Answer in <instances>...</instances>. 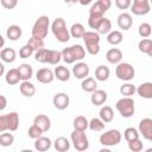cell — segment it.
Instances as JSON below:
<instances>
[{
	"label": "cell",
	"mask_w": 152,
	"mask_h": 152,
	"mask_svg": "<svg viewBox=\"0 0 152 152\" xmlns=\"http://www.w3.org/2000/svg\"><path fill=\"white\" fill-rule=\"evenodd\" d=\"M120 94L124 96H132L135 94V86L132 83H125L120 87Z\"/></svg>",
	"instance_id": "b9f144b4"
},
{
	"label": "cell",
	"mask_w": 152,
	"mask_h": 152,
	"mask_svg": "<svg viewBox=\"0 0 152 152\" xmlns=\"http://www.w3.org/2000/svg\"><path fill=\"white\" fill-rule=\"evenodd\" d=\"M78 2H80L81 5H83V6H87V5L91 4V2H93V0H78Z\"/></svg>",
	"instance_id": "f5cc1de1"
},
{
	"label": "cell",
	"mask_w": 152,
	"mask_h": 152,
	"mask_svg": "<svg viewBox=\"0 0 152 152\" xmlns=\"http://www.w3.org/2000/svg\"><path fill=\"white\" fill-rule=\"evenodd\" d=\"M124 37H122V33L120 31H110L107 36V42L112 45H119L121 42H122Z\"/></svg>",
	"instance_id": "d590c367"
},
{
	"label": "cell",
	"mask_w": 152,
	"mask_h": 152,
	"mask_svg": "<svg viewBox=\"0 0 152 152\" xmlns=\"http://www.w3.org/2000/svg\"><path fill=\"white\" fill-rule=\"evenodd\" d=\"M43 133H44V132H43L38 126H36L34 124H33L32 126H30V128H28V131H27L28 137L32 138V139H37V138H39Z\"/></svg>",
	"instance_id": "7dc6e473"
},
{
	"label": "cell",
	"mask_w": 152,
	"mask_h": 152,
	"mask_svg": "<svg viewBox=\"0 0 152 152\" xmlns=\"http://www.w3.org/2000/svg\"><path fill=\"white\" fill-rule=\"evenodd\" d=\"M106 59L110 64H118L122 59V51L118 48H112L106 53Z\"/></svg>",
	"instance_id": "ac0fdd59"
},
{
	"label": "cell",
	"mask_w": 152,
	"mask_h": 152,
	"mask_svg": "<svg viewBox=\"0 0 152 152\" xmlns=\"http://www.w3.org/2000/svg\"><path fill=\"white\" fill-rule=\"evenodd\" d=\"M5 81H6V83L10 84V86L18 84L19 81H21V80H20V75H19L18 69H10V70L6 72Z\"/></svg>",
	"instance_id": "4dcf8cb0"
},
{
	"label": "cell",
	"mask_w": 152,
	"mask_h": 152,
	"mask_svg": "<svg viewBox=\"0 0 152 152\" xmlns=\"http://www.w3.org/2000/svg\"><path fill=\"white\" fill-rule=\"evenodd\" d=\"M138 49L140 52L152 56V40L150 38H142L138 43Z\"/></svg>",
	"instance_id": "1f68e13d"
},
{
	"label": "cell",
	"mask_w": 152,
	"mask_h": 152,
	"mask_svg": "<svg viewBox=\"0 0 152 152\" xmlns=\"http://www.w3.org/2000/svg\"><path fill=\"white\" fill-rule=\"evenodd\" d=\"M1 6L6 10H13L18 5V0H0Z\"/></svg>",
	"instance_id": "f907efd6"
},
{
	"label": "cell",
	"mask_w": 152,
	"mask_h": 152,
	"mask_svg": "<svg viewBox=\"0 0 152 152\" xmlns=\"http://www.w3.org/2000/svg\"><path fill=\"white\" fill-rule=\"evenodd\" d=\"M19 127V115L17 112H11L5 115H0V132L17 131Z\"/></svg>",
	"instance_id": "8992f818"
},
{
	"label": "cell",
	"mask_w": 152,
	"mask_h": 152,
	"mask_svg": "<svg viewBox=\"0 0 152 152\" xmlns=\"http://www.w3.org/2000/svg\"><path fill=\"white\" fill-rule=\"evenodd\" d=\"M116 23H118V26H119L121 30L127 31V30H129V28L132 27V25H133V19H132V15H131L129 13L122 12L121 14H119Z\"/></svg>",
	"instance_id": "2e32d148"
},
{
	"label": "cell",
	"mask_w": 152,
	"mask_h": 152,
	"mask_svg": "<svg viewBox=\"0 0 152 152\" xmlns=\"http://www.w3.org/2000/svg\"><path fill=\"white\" fill-rule=\"evenodd\" d=\"M51 31L55 36V38L59 42V43H66L70 39V33L69 30L66 28V24L65 20L61 17L56 18L52 24H51Z\"/></svg>",
	"instance_id": "7a4b0ae2"
},
{
	"label": "cell",
	"mask_w": 152,
	"mask_h": 152,
	"mask_svg": "<svg viewBox=\"0 0 152 152\" xmlns=\"http://www.w3.org/2000/svg\"><path fill=\"white\" fill-rule=\"evenodd\" d=\"M26 44L30 45V46L33 49V51L36 52V51H38V50H40V49L44 48V39L36 38V37H31Z\"/></svg>",
	"instance_id": "60d3db41"
},
{
	"label": "cell",
	"mask_w": 152,
	"mask_h": 152,
	"mask_svg": "<svg viewBox=\"0 0 152 152\" xmlns=\"http://www.w3.org/2000/svg\"><path fill=\"white\" fill-rule=\"evenodd\" d=\"M109 75H110V70L106 65H99L95 70V80L96 81L104 82L109 78Z\"/></svg>",
	"instance_id": "4316f807"
},
{
	"label": "cell",
	"mask_w": 152,
	"mask_h": 152,
	"mask_svg": "<svg viewBox=\"0 0 152 152\" xmlns=\"http://www.w3.org/2000/svg\"><path fill=\"white\" fill-rule=\"evenodd\" d=\"M89 71H90L89 65L84 62H78L72 66V75L78 80L86 78L89 75Z\"/></svg>",
	"instance_id": "9a60e30c"
},
{
	"label": "cell",
	"mask_w": 152,
	"mask_h": 152,
	"mask_svg": "<svg viewBox=\"0 0 152 152\" xmlns=\"http://www.w3.org/2000/svg\"><path fill=\"white\" fill-rule=\"evenodd\" d=\"M4 45H5V38L0 34V49H1V48H4Z\"/></svg>",
	"instance_id": "9f6ffc18"
},
{
	"label": "cell",
	"mask_w": 152,
	"mask_h": 152,
	"mask_svg": "<svg viewBox=\"0 0 152 152\" xmlns=\"http://www.w3.org/2000/svg\"><path fill=\"white\" fill-rule=\"evenodd\" d=\"M99 118H100L104 124H108V122L113 121V119H114V112H113V108L109 107V106H103V107L100 109Z\"/></svg>",
	"instance_id": "83f0119b"
},
{
	"label": "cell",
	"mask_w": 152,
	"mask_h": 152,
	"mask_svg": "<svg viewBox=\"0 0 152 152\" xmlns=\"http://www.w3.org/2000/svg\"><path fill=\"white\" fill-rule=\"evenodd\" d=\"M138 132L144 137V139L151 141L152 140V119L145 118V119L140 120Z\"/></svg>",
	"instance_id": "7c38bea8"
},
{
	"label": "cell",
	"mask_w": 152,
	"mask_h": 152,
	"mask_svg": "<svg viewBox=\"0 0 152 152\" xmlns=\"http://www.w3.org/2000/svg\"><path fill=\"white\" fill-rule=\"evenodd\" d=\"M53 147L58 152H66L70 148V142L65 137H58L53 141Z\"/></svg>",
	"instance_id": "f546056e"
},
{
	"label": "cell",
	"mask_w": 152,
	"mask_h": 152,
	"mask_svg": "<svg viewBox=\"0 0 152 152\" xmlns=\"http://www.w3.org/2000/svg\"><path fill=\"white\" fill-rule=\"evenodd\" d=\"M115 108L116 110L120 113V115L122 118H131L133 116L134 112H135V106H134V100L129 96H124L120 100L116 101L115 103Z\"/></svg>",
	"instance_id": "5b68a950"
},
{
	"label": "cell",
	"mask_w": 152,
	"mask_h": 152,
	"mask_svg": "<svg viewBox=\"0 0 152 152\" xmlns=\"http://www.w3.org/2000/svg\"><path fill=\"white\" fill-rule=\"evenodd\" d=\"M135 93L142 97V99H152V83L151 82H144L138 88H135Z\"/></svg>",
	"instance_id": "d6986e66"
},
{
	"label": "cell",
	"mask_w": 152,
	"mask_h": 152,
	"mask_svg": "<svg viewBox=\"0 0 152 152\" xmlns=\"http://www.w3.org/2000/svg\"><path fill=\"white\" fill-rule=\"evenodd\" d=\"M52 102H53V106L59 109V110H64L69 107V103H70V97L68 94L65 93H57L53 99H52Z\"/></svg>",
	"instance_id": "4fadbf2b"
},
{
	"label": "cell",
	"mask_w": 152,
	"mask_h": 152,
	"mask_svg": "<svg viewBox=\"0 0 152 152\" xmlns=\"http://www.w3.org/2000/svg\"><path fill=\"white\" fill-rule=\"evenodd\" d=\"M90 101L95 106H102L106 101H107V93L104 90H101V89H96L91 93V96H90Z\"/></svg>",
	"instance_id": "ffe728a7"
},
{
	"label": "cell",
	"mask_w": 152,
	"mask_h": 152,
	"mask_svg": "<svg viewBox=\"0 0 152 152\" xmlns=\"http://www.w3.org/2000/svg\"><path fill=\"white\" fill-rule=\"evenodd\" d=\"M4 72H5V65L0 62V76H2V75H4Z\"/></svg>",
	"instance_id": "11a10c76"
},
{
	"label": "cell",
	"mask_w": 152,
	"mask_h": 152,
	"mask_svg": "<svg viewBox=\"0 0 152 152\" xmlns=\"http://www.w3.org/2000/svg\"><path fill=\"white\" fill-rule=\"evenodd\" d=\"M61 53H62V59L66 64H72L76 61H82L86 57V50L80 44H75L69 48H64L61 51Z\"/></svg>",
	"instance_id": "6da1fadb"
},
{
	"label": "cell",
	"mask_w": 152,
	"mask_h": 152,
	"mask_svg": "<svg viewBox=\"0 0 152 152\" xmlns=\"http://www.w3.org/2000/svg\"><path fill=\"white\" fill-rule=\"evenodd\" d=\"M0 58L5 63H13L15 61V58H17L15 50L12 49V48H5V49H2L1 52H0Z\"/></svg>",
	"instance_id": "484cf974"
},
{
	"label": "cell",
	"mask_w": 152,
	"mask_h": 152,
	"mask_svg": "<svg viewBox=\"0 0 152 152\" xmlns=\"http://www.w3.org/2000/svg\"><path fill=\"white\" fill-rule=\"evenodd\" d=\"M19 89H20V93L21 95L26 96V97H32L34 94H36V87L33 83L28 81H23L19 86Z\"/></svg>",
	"instance_id": "603a6c76"
},
{
	"label": "cell",
	"mask_w": 152,
	"mask_h": 152,
	"mask_svg": "<svg viewBox=\"0 0 152 152\" xmlns=\"http://www.w3.org/2000/svg\"><path fill=\"white\" fill-rule=\"evenodd\" d=\"M64 1H65V4H68V5H75V4L78 2V0H64Z\"/></svg>",
	"instance_id": "db71d44e"
},
{
	"label": "cell",
	"mask_w": 152,
	"mask_h": 152,
	"mask_svg": "<svg viewBox=\"0 0 152 152\" xmlns=\"http://www.w3.org/2000/svg\"><path fill=\"white\" fill-rule=\"evenodd\" d=\"M33 52H34L33 49H32L30 45L25 44L24 46L20 48V50H19V56H20V58H28L30 56H32Z\"/></svg>",
	"instance_id": "c3c4849f"
},
{
	"label": "cell",
	"mask_w": 152,
	"mask_h": 152,
	"mask_svg": "<svg viewBox=\"0 0 152 152\" xmlns=\"http://www.w3.org/2000/svg\"><path fill=\"white\" fill-rule=\"evenodd\" d=\"M71 142L74 145V147L77 150V151H86L88 150L89 147V141H88V138L84 133V131H77V129H74L71 132Z\"/></svg>",
	"instance_id": "ba28073f"
},
{
	"label": "cell",
	"mask_w": 152,
	"mask_h": 152,
	"mask_svg": "<svg viewBox=\"0 0 152 152\" xmlns=\"http://www.w3.org/2000/svg\"><path fill=\"white\" fill-rule=\"evenodd\" d=\"M132 5V0H115V6L119 8V10H128Z\"/></svg>",
	"instance_id": "681fc988"
},
{
	"label": "cell",
	"mask_w": 152,
	"mask_h": 152,
	"mask_svg": "<svg viewBox=\"0 0 152 152\" xmlns=\"http://www.w3.org/2000/svg\"><path fill=\"white\" fill-rule=\"evenodd\" d=\"M115 75L119 80L121 81H131L133 80L134 75H135V70L133 68L132 64L129 63H125V62H120L116 64V69H115Z\"/></svg>",
	"instance_id": "52a82bcc"
},
{
	"label": "cell",
	"mask_w": 152,
	"mask_h": 152,
	"mask_svg": "<svg viewBox=\"0 0 152 152\" xmlns=\"http://www.w3.org/2000/svg\"><path fill=\"white\" fill-rule=\"evenodd\" d=\"M81 88H82V90L86 91V93H93L94 90L97 89V82H96L95 78L87 76L86 78L82 80V82H81Z\"/></svg>",
	"instance_id": "d4e9b609"
},
{
	"label": "cell",
	"mask_w": 152,
	"mask_h": 152,
	"mask_svg": "<svg viewBox=\"0 0 152 152\" xmlns=\"http://www.w3.org/2000/svg\"><path fill=\"white\" fill-rule=\"evenodd\" d=\"M88 122H89V121L87 120L86 116L78 115V116H76V118L74 119V122H72L74 129H77V131H86V129L88 128Z\"/></svg>",
	"instance_id": "836d02e7"
},
{
	"label": "cell",
	"mask_w": 152,
	"mask_h": 152,
	"mask_svg": "<svg viewBox=\"0 0 152 152\" xmlns=\"http://www.w3.org/2000/svg\"><path fill=\"white\" fill-rule=\"evenodd\" d=\"M104 17L103 15H97V14H89V18H88V25L90 28H94L96 30L97 26L100 25V23L102 21Z\"/></svg>",
	"instance_id": "ee69618b"
},
{
	"label": "cell",
	"mask_w": 152,
	"mask_h": 152,
	"mask_svg": "<svg viewBox=\"0 0 152 152\" xmlns=\"http://www.w3.org/2000/svg\"><path fill=\"white\" fill-rule=\"evenodd\" d=\"M50 28V19L48 15H40L38 19L34 21L33 27H32V37L44 39L48 36Z\"/></svg>",
	"instance_id": "277c9868"
},
{
	"label": "cell",
	"mask_w": 152,
	"mask_h": 152,
	"mask_svg": "<svg viewBox=\"0 0 152 152\" xmlns=\"http://www.w3.org/2000/svg\"><path fill=\"white\" fill-rule=\"evenodd\" d=\"M150 0H133V4L131 5V11L135 15H145L150 12Z\"/></svg>",
	"instance_id": "30bf717a"
},
{
	"label": "cell",
	"mask_w": 152,
	"mask_h": 152,
	"mask_svg": "<svg viewBox=\"0 0 152 152\" xmlns=\"http://www.w3.org/2000/svg\"><path fill=\"white\" fill-rule=\"evenodd\" d=\"M7 106V99L4 95H0V112L4 110Z\"/></svg>",
	"instance_id": "816d5d0a"
},
{
	"label": "cell",
	"mask_w": 152,
	"mask_h": 152,
	"mask_svg": "<svg viewBox=\"0 0 152 152\" xmlns=\"http://www.w3.org/2000/svg\"><path fill=\"white\" fill-rule=\"evenodd\" d=\"M53 75H55V77H56L58 81H61V82H66V81H69V78H70V70H69L66 66H64V65H58V66L55 68Z\"/></svg>",
	"instance_id": "7402d4cb"
},
{
	"label": "cell",
	"mask_w": 152,
	"mask_h": 152,
	"mask_svg": "<svg viewBox=\"0 0 152 152\" xmlns=\"http://www.w3.org/2000/svg\"><path fill=\"white\" fill-rule=\"evenodd\" d=\"M61 59H62V53H61V51L49 49V53H48V61H46V63L52 64V65H57V64L61 62Z\"/></svg>",
	"instance_id": "74e56055"
},
{
	"label": "cell",
	"mask_w": 152,
	"mask_h": 152,
	"mask_svg": "<svg viewBox=\"0 0 152 152\" xmlns=\"http://www.w3.org/2000/svg\"><path fill=\"white\" fill-rule=\"evenodd\" d=\"M36 78L38 82H40L43 84H48V83H51L53 81L55 75H53V71L51 69L42 68L36 72Z\"/></svg>",
	"instance_id": "5bb4252c"
},
{
	"label": "cell",
	"mask_w": 152,
	"mask_h": 152,
	"mask_svg": "<svg viewBox=\"0 0 152 152\" xmlns=\"http://www.w3.org/2000/svg\"><path fill=\"white\" fill-rule=\"evenodd\" d=\"M112 6V0H97L95 4L91 5L89 10V14H97L103 15Z\"/></svg>",
	"instance_id": "8fae6325"
},
{
	"label": "cell",
	"mask_w": 152,
	"mask_h": 152,
	"mask_svg": "<svg viewBox=\"0 0 152 152\" xmlns=\"http://www.w3.org/2000/svg\"><path fill=\"white\" fill-rule=\"evenodd\" d=\"M36 141H34V148L37 150V151H39V152H45V151H48L50 147H51V145H52V141L50 140V138H48V137H43V135H40L39 138H37V139H34Z\"/></svg>",
	"instance_id": "44dd1931"
},
{
	"label": "cell",
	"mask_w": 152,
	"mask_h": 152,
	"mask_svg": "<svg viewBox=\"0 0 152 152\" xmlns=\"http://www.w3.org/2000/svg\"><path fill=\"white\" fill-rule=\"evenodd\" d=\"M104 122L100 118H93L88 122V128H90L93 132H101L104 129Z\"/></svg>",
	"instance_id": "8d00e7d4"
},
{
	"label": "cell",
	"mask_w": 152,
	"mask_h": 152,
	"mask_svg": "<svg viewBox=\"0 0 152 152\" xmlns=\"http://www.w3.org/2000/svg\"><path fill=\"white\" fill-rule=\"evenodd\" d=\"M86 44V50L90 55H97L100 52V34L94 31H86L82 36Z\"/></svg>",
	"instance_id": "3957f363"
},
{
	"label": "cell",
	"mask_w": 152,
	"mask_h": 152,
	"mask_svg": "<svg viewBox=\"0 0 152 152\" xmlns=\"http://www.w3.org/2000/svg\"><path fill=\"white\" fill-rule=\"evenodd\" d=\"M18 71H19V75H20V80L21 81H28L32 76H33V69L30 64L27 63H23L20 64L18 68Z\"/></svg>",
	"instance_id": "cb8c5ba5"
},
{
	"label": "cell",
	"mask_w": 152,
	"mask_h": 152,
	"mask_svg": "<svg viewBox=\"0 0 152 152\" xmlns=\"http://www.w3.org/2000/svg\"><path fill=\"white\" fill-rule=\"evenodd\" d=\"M124 138H125V140H126L127 142H128V141H132V140L139 138V132H138V129L134 128V127H127V128L125 129V132H124Z\"/></svg>",
	"instance_id": "f35d334b"
},
{
	"label": "cell",
	"mask_w": 152,
	"mask_h": 152,
	"mask_svg": "<svg viewBox=\"0 0 152 152\" xmlns=\"http://www.w3.org/2000/svg\"><path fill=\"white\" fill-rule=\"evenodd\" d=\"M33 124L36 126H38L43 132H48L50 129V127H51V120L45 114H38L37 116H34Z\"/></svg>",
	"instance_id": "e0dca14e"
},
{
	"label": "cell",
	"mask_w": 152,
	"mask_h": 152,
	"mask_svg": "<svg viewBox=\"0 0 152 152\" xmlns=\"http://www.w3.org/2000/svg\"><path fill=\"white\" fill-rule=\"evenodd\" d=\"M99 34H108L112 31V21L108 18H103L97 28L95 30Z\"/></svg>",
	"instance_id": "d6a6232c"
},
{
	"label": "cell",
	"mask_w": 152,
	"mask_h": 152,
	"mask_svg": "<svg viewBox=\"0 0 152 152\" xmlns=\"http://www.w3.org/2000/svg\"><path fill=\"white\" fill-rule=\"evenodd\" d=\"M84 32H86L84 26H83L81 23H75V24H72L71 27H70V31H69L70 36L74 37V38H82V36H83Z\"/></svg>",
	"instance_id": "e575fe53"
},
{
	"label": "cell",
	"mask_w": 152,
	"mask_h": 152,
	"mask_svg": "<svg viewBox=\"0 0 152 152\" xmlns=\"http://www.w3.org/2000/svg\"><path fill=\"white\" fill-rule=\"evenodd\" d=\"M142 147H144L142 141H141L139 138H138V139H134V140H132V141H128V148H129L132 152H139V151L142 150Z\"/></svg>",
	"instance_id": "bcb514c9"
},
{
	"label": "cell",
	"mask_w": 152,
	"mask_h": 152,
	"mask_svg": "<svg viewBox=\"0 0 152 152\" xmlns=\"http://www.w3.org/2000/svg\"><path fill=\"white\" fill-rule=\"evenodd\" d=\"M121 133L118 129H109L100 135V144L103 146H115L121 141Z\"/></svg>",
	"instance_id": "9c48e42d"
},
{
	"label": "cell",
	"mask_w": 152,
	"mask_h": 152,
	"mask_svg": "<svg viewBox=\"0 0 152 152\" xmlns=\"http://www.w3.org/2000/svg\"><path fill=\"white\" fill-rule=\"evenodd\" d=\"M48 53H49V49L46 48H43L38 51L34 52V59L39 63H46L48 61Z\"/></svg>",
	"instance_id": "f6af8a7d"
},
{
	"label": "cell",
	"mask_w": 152,
	"mask_h": 152,
	"mask_svg": "<svg viewBox=\"0 0 152 152\" xmlns=\"http://www.w3.org/2000/svg\"><path fill=\"white\" fill-rule=\"evenodd\" d=\"M14 142V135L12 133H2L0 134V145L4 147L11 146Z\"/></svg>",
	"instance_id": "7bdbcfd3"
},
{
	"label": "cell",
	"mask_w": 152,
	"mask_h": 152,
	"mask_svg": "<svg viewBox=\"0 0 152 152\" xmlns=\"http://www.w3.org/2000/svg\"><path fill=\"white\" fill-rule=\"evenodd\" d=\"M138 33L141 38H148L152 33V27L148 23H142L139 25V28H138Z\"/></svg>",
	"instance_id": "ab89813d"
},
{
	"label": "cell",
	"mask_w": 152,
	"mask_h": 152,
	"mask_svg": "<svg viewBox=\"0 0 152 152\" xmlns=\"http://www.w3.org/2000/svg\"><path fill=\"white\" fill-rule=\"evenodd\" d=\"M23 34L21 27L19 25H11L6 30V36L10 40H18Z\"/></svg>",
	"instance_id": "f1b7e54d"
}]
</instances>
